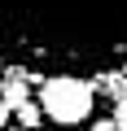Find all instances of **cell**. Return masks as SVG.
<instances>
[{
  "label": "cell",
  "mask_w": 127,
  "mask_h": 131,
  "mask_svg": "<svg viewBox=\"0 0 127 131\" xmlns=\"http://www.w3.org/2000/svg\"><path fill=\"white\" fill-rule=\"evenodd\" d=\"M0 52L66 74L127 66V0H0Z\"/></svg>",
  "instance_id": "1"
},
{
  "label": "cell",
  "mask_w": 127,
  "mask_h": 131,
  "mask_svg": "<svg viewBox=\"0 0 127 131\" xmlns=\"http://www.w3.org/2000/svg\"><path fill=\"white\" fill-rule=\"evenodd\" d=\"M40 105H44V118L57 122V127H79L83 118H92L96 109V88L79 74H66L57 70L40 83Z\"/></svg>",
  "instance_id": "2"
},
{
  "label": "cell",
  "mask_w": 127,
  "mask_h": 131,
  "mask_svg": "<svg viewBox=\"0 0 127 131\" xmlns=\"http://www.w3.org/2000/svg\"><path fill=\"white\" fill-rule=\"evenodd\" d=\"M0 96H5L9 109H18L22 101H31V92H26V74H22V70H18V74H5V79H0Z\"/></svg>",
  "instance_id": "3"
},
{
  "label": "cell",
  "mask_w": 127,
  "mask_h": 131,
  "mask_svg": "<svg viewBox=\"0 0 127 131\" xmlns=\"http://www.w3.org/2000/svg\"><path fill=\"white\" fill-rule=\"evenodd\" d=\"M13 118H18L22 127H31V131H35V127L44 122V105H40V101H22V105L13 109Z\"/></svg>",
  "instance_id": "4"
},
{
  "label": "cell",
  "mask_w": 127,
  "mask_h": 131,
  "mask_svg": "<svg viewBox=\"0 0 127 131\" xmlns=\"http://www.w3.org/2000/svg\"><path fill=\"white\" fill-rule=\"evenodd\" d=\"M114 122H118V131H127V96H118V105H114Z\"/></svg>",
  "instance_id": "5"
},
{
  "label": "cell",
  "mask_w": 127,
  "mask_h": 131,
  "mask_svg": "<svg viewBox=\"0 0 127 131\" xmlns=\"http://www.w3.org/2000/svg\"><path fill=\"white\" fill-rule=\"evenodd\" d=\"M92 131H118V122H114V118H96V122H92Z\"/></svg>",
  "instance_id": "6"
},
{
  "label": "cell",
  "mask_w": 127,
  "mask_h": 131,
  "mask_svg": "<svg viewBox=\"0 0 127 131\" xmlns=\"http://www.w3.org/2000/svg\"><path fill=\"white\" fill-rule=\"evenodd\" d=\"M9 118H13V109L5 105V96H0V131H5V127H9Z\"/></svg>",
  "instance_id": "7"
},
{
  "label": "cell",
  "mask_w": 127,
  "mask_h": 131,
  "mask_svg": "<svg viewBox=\"0 0 127 131\" xmlns=\"http://www.w3.org/2000/svg\"><path fill=\"white\" fill-rule=\"evenodd\" d=\"M5 131H31V127H22V122H18V127H5Z\"/></svg>",
  "instance_id": "8"
},
{
  "label": "cell",
  "mask_w": 127,
  "mask_h": 131,
  "mask_svg": "<svg viewBox=\"0 0 127 131\" xmlns=\"http://www.w3.org/2000/svg\"><path fill=\"white\" fill-rule=\"evenodd\" d=\"M0 79H5V52H0Z\"/></svg>",
  "instance_id": "9"
},
{
  "label": "cell",
  "mask_w": 127,
  "mask_h": 131,
  "mask_svg": "<svg viewBox=\"0 0 127 131\" xmlns=\"http://www.w3.org/2000/svg\"><path fill=\"white\" fill-rule=\"evenodd\" d=\"M66 131H75V127H66Z\"/></svg>",
  "instance_id": "10"
}]
</instances>
